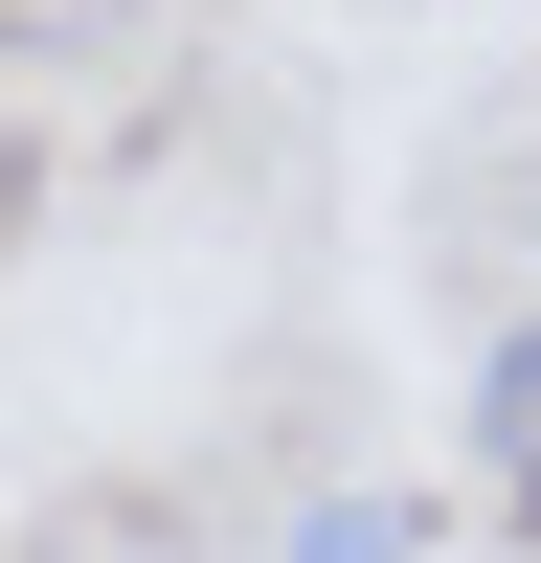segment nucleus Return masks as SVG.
Segmentation results:
<instances>
[{
  "label": "nucleus",
  "mask_w": 541,
  "mask_h": 563,
  "mask_svg": "<svg viewBox=\"0 0 541 563\" xmlns=\"http://www.w3.org/2000/svg\"><path fill=\"white\" fill-rule=\"evenodd\" d=\"M294 563H406V496H316V519H294Z\"/></svg>",
  "instance_id": "nucleus-2"
},
{
  "label": "nucleus",
  "mask_w": 541,
  "mask_h": 563,
  "mask_svg": "<svg viewBox=\"0 0 541 563\" xmlns=\"http://www.w3.org/2000/svg\"><path fill=\"white\" fill-rule=\"evenodd\" d=\"M474 474H496V496L541 519V316H519V339L474 361Z\"/></svg>",
  "instance_id": "nucleus-1"
}]
</instances>
